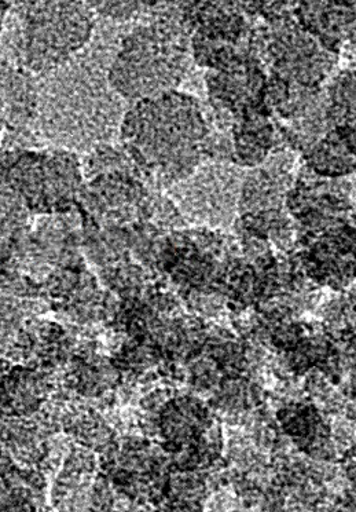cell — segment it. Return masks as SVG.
<instances>
[{
	"label": "cell",
	"instance_id": "obj_6",
	"mask_svg": "<svg viewBox=\"0 0 356 512\" xmlns=\"http://www.w3.org/2000/svg\"><path fill=\"white\" fill-rule=\"evenodd\" d=\"M183 20L190 31L194 65L207 71L226 67L251 54L255 17H248L240 2H185Z\"/></svg>",
	"mask_w": 356,
	"mask_h": 512
},
{
	"label": "cell",
	"instance_id": "obj_22",
	"mask_svg": "<svg viewBox=\"0 0 356 512\" xmlns=\"http://www.w3.org/2000/svg\"><path fill=\"white\" fill-rule=\"evenodd\" d=\"M10 9V2H0V35H2L3 28H5L6 18L9 16Z\"/></svg>",
	"mask_w": 356,
	"mask_h": 512
},
{
	"label": "cell",
	"instance_id": "obj_19",
	"mask_svg": "<svg viewBox=\"0 0 356 512\" xmlns=\"http://www.w3.org/2000/svg\"><path fill=\"white\" fill-rule=\"evenodd\" d=\"M36 303L0 294V350L13 346L24 328L25 318L33 314Z\"/></svg>",
	"mask_w": 356,
	"mask_h": 512
},
{
	"label": "cell",
	"instance_id": "obj_4",
	"mask_svg": "<svg viewBox=\"0 0 356 512\" xmlns=\"http://www.w3.org/2000/svg\"><path fill=\"white\" fill-rule=\"evenodd\" d=\"M95 21L87 2H16L0 35L3 56L28 72L46 75L88 45Z\"/></svg>",
	"mask_w": 356,
	"mask_h": 512
},
{
	"label": "cell",
	"instance_id": "obj_14",
	"mask_svg": "<svg viewBox=\"0 0 356 512\" xmlns=\"http://www.w3.org/2000/svg\"><path fill=\"white\" fill-rule=\"evenodd\" d=\"M295 18L300 27L325 47L340 56L348 50L355 54V2H297Z\"/></svg>",
	"mask_w": 356,
	"mask_h": 512
},
{
	"label": "cell",
	"instance_id": "obj_5",
	"mask_svg": "<svg viewBox=\"0 0 356 512\" xmlns=\"http://www.w3.org/2000/svg\"><path fill=\"white\" fill-rule=\"evenodd\" d=\"M82 162L66 149H13L0 155V185L14 190L29 212L79 211L84 188Z\"/></svg>",
	"mask_w": 356,
	"mask_h": 512
},
{
	"label": "cell",
	"instance_id": "obj_21",
	"mask_svg": "<svg viewBox=\"0 0 356 512\" xmlns=\"http://www.w3.org/2000/svg\"><path fill=\"white\" fill-rule=\"evenodd\" d=\"M207 508H211L212 511H240L244 506L240 500L234 499L233 496L222 490V492L215 493Z\"/></svg>",
	"mask_w": 356,
	"mask_h": 512
},
{
	"label": "cell",
	"instance_id": "obj_3",
	"mask_svg": "<svg viewBox=\"0 0 356 512\" xmlns=\"http://www.w3.org/2000/svg\"><path fill=\"white\" fill-rule=\"evenodd\" d=\"M183 5L149 2L141 21L121 40L108 79L131 105L178 90L192 69V31L183 20Z\"/></svg>",
	"mask_w": 356,
	"mask_h": 512
},
{
	"label": "cell",
	"instance_id": "obj_9",
	"mask_svg": "<svg viewBox=\"0 0 356 512\" xmlns=\"http://www.w3.org/2000/svg\"><path fill=\"white\" fill-rule=\"evenodd\" d=\"M245 173L229 163H203L189 177L167 189L187 225L219 230L229 228L238 212Z\"/></svg>",
	"mask_w": 356,
	"mask_h": 512
},
{
	"label": "cell",
	"instance_id": "obj_23",
	"mask_svg": "<svg viewBox=\"0 0 356 512\" xmlns=\"http://www.w3.org/2000/svg\"><path fill=\"white\" fill-rule=\"evenodd\" d=\"M5 108H3V102L0 101V134H2L3 127H5Z\"/></svg>",
	"mask_w": 356,
	"mask_h": 512
},
{
	"label": "cell",
	"instance_id": "obj_8",
	"mask_svg": "<svg viewBox=\"0 0 356 512\" xmlns=\"http://www.w3.org/2000/svg\"><path fill=\"white\" fill-rule=\"evenodd\" d=\"M339 58L304 31L295 14L263 21L262 64L267 75L303 87H322L332 78Z\"/></svg>",
	"mask_w": 356,
	"mask_h": 512
},
{
	"label": "cell",
	"instance_id": "obj_11",
	"mask_svg": "<svg viewBox=\"0 0 356 512\" xmlns=\"http://www.w3.org/2000/svg\"><path fill=\"white\" fill-rule=\"evenodd\" d=\"M205 100L229 112L234 120L270 116L266 104L267 71L262 62L245 56L226 67L204 72Z\"/></svg>",
	"mask_w": 356,
	"mask_h": 512
},
{
	"label": "cell",
	"instance_id": "obj_12",
	"mask_svg": "<svg viewBox=\"0 0 356 512\" xmlns=\"http://www.w3.org/2000/svg\"><path fill=\"white\" fill-rule=\"evenodd\" d=\"M289 258L319 287L347 290L355 280V223L322 234Z\"/></svg>",
	"mask_w": 356,
	"mask_h": 512
},
{
	"label": "cell",
	"instance_id": "obj_2",
	"mask_svg": "<svg viewBox=\"0 0 356 512\" xmlns=\"http://www.w3.org/2000/svg\"><path fill=\"white\" fill-rule=\"evenodd\" d=\"M207 134L200 100L179 90L135 102L120 126L121 145L145 173L149 188L160 192L204 163Z\"/></svg>",
	"mask_w": 356,
	"mask_h": 512
},
{
	"label": "cell",
	"instance_id": "obj_17",
	"mask_svg": "<svg viewBox=\"0 0 356 512\" xmlns=\"http://www.w3.org/2000/svg\"><path fill=\"white\" fill-rule=\"evenodd\" d=\"M82 171L83 177L87 181L101 174L126 173L141 178L148 185L145 173L123 145L97 146L84 157Z\"/></svg>",
	"mask_w": 356,
	"mask_h": 512
},
{
	"label": "cell",
	"instance_id": "obj_15",
	"mask_svg": "<svg viewBox=\"0 0 356 512\" xmlns=\"http://www.w3.org/2000/svg\"><path fill=\"white\" fill-rule=\"evenodd\" d=\"M303 166L322 178H348L355 174V126L328 131L302 155Z\"/></svg>",
	"mask_w": 356,
	"mask_h": 512
},
{
	"label": "cell",
	"instance_id": "obj_16",
	"mask_svg": "<svg viewBox=\"0 0 356 512\" xmlns=\"http://www.w3.org/2000/svg\"><path fill=\"white\" fill-rule=\"evenodd\" d=\"M231 137L234 163L241 168L262 166L270 153L277 146H282L274 123L267 115H251L234 120Z\"/></svg>",
	"mask_w": 356,
	"mask_h": 512
},
{
	"label": "cell",
	"instance_id": "obj_20",
	"mask_svg": "<svg viewBox=\"0 0 356 512\" xmlns=\"http://www.w3.org/2000/svg\"><path fill=\"white\" fill-rule=\"evenodd\" d=\"M149 2H87L95 16L115 23L127 24L141 21Z\"/></svg>",
	"mask_w": 356,
	"mask_h": 512
},
{
	"label": "cell",
	"instance_id": "obj_18",
	"mask_svg": "<svg viewBox=\"0 0 356 512\" xmlns=\"http://www.w3.org/2000/svg\"><path fill=\"white\" fill-rule=\"evenodd\" d=\"M355 69L337 73L326 87L328 117L333 128L355 126Z\"/></svg>",
	"mask_w": 356,
	"mask_h": 512
},
{
	"label": "cell",
	"instance_id": "obj_1",
	"mask_svg": "<svg viewBox=\"0 0 356 512\" xmlns=\"http://www.w3.org/2000/svg\"><path fill=\"white\" fill-rule=\"evenodd\" d=\"M117 24L99 28L76 57L44 75L38 117L43 137L71 152H90L120 134L124 100L110 86L108 72L124 35Z\"/></svg>",
	"mask_w": 356,
	"mask_h": 512
},
{
	"label": "cell",
	"instance_id": "obj_10",
	"mask_svg": "<svg viewBox=\"0 0 356 512\" xmlns=\"http://www.w3.org/2000/svg\"><path fill=\"white\" fill-rule=\"evenodd\" d=\"M152 190L135 175L101 174L84 184L79 212L98 226H130L148 222Z\"/></svg>",
	"mask_w": 356,
	"mask_h": 512
},
{
	"label": "cell",
	"instance_id": "obj_13",
	"mask_svg": "<svg viewBox=\"0 0 356 512\" xmlns=\"http://www.w3.org/2000/svg\"><path fill=\"white\" fill-rule=\"evenodd\" d=\"M296 164L297 153L277 146L262 166L247 171L238 200L240 215L285 208L286 195L295 182Z\"/></svg>",
	"mask_w": 356,
	"mask_h": 512
},
{
	"label": "cell",
	"instance_id": "obj_7",
	"mask_svg": "<svg viewBox=\"0 0 356 512\" xmlns=\"http://www.w3.org/2000/svg\"><path fill=\"white\" fill-rule=\"evenodd\" d=\"M354 199L355 181L318 177L302 164L285 200L295 221L297 250L330 230L355 223Z\"/></svg>",
	"mask_w": 356,
	"mask_h": 512
}]
</instances>
